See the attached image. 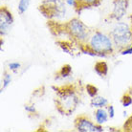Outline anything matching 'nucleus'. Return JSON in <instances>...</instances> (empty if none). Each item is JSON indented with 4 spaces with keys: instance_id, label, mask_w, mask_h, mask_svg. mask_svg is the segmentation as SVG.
Here are the masks:
<instances>
[{
    "instance_id": "20",
    "label": "nucleus",
    "mask_w": 132,
    "mask_h": 132,
    "mask_svg": "<svg viewBox=\"0 0 132 132\" xmlns=\"http://www.w3.org/2000/svg\"><path fill=\"white\" fill-rule=\"evenodd\" d=\"M122 129H123V131L132 132V114L129 116L127 120L125 122L123 126H122Z\"/></svg>"
},
{
    "instance_id": "4",
    "label": "nucleus",
    "mask_w": 132,
    "mask_h": 132,
    "mask_svg": "<svg viewBox=\"0 0 132 132\" xmlns=\"http://www.w3.org/2000/svg\"><path fill=\"white\" fill-rule=\"evenodd\" d=\"M110 36L115 45V49L122 51L132 46V14H129L128 22L119 21L113 26Z\"/></svg>"
},
{
    "instance_id": "17",
    "label": "nucleus",
    "mask_w": 132,
    "mask_h": 132,
    "mask_svg": "<svg viewBox=\"0 0 132 132\" xmlns=\"http://www.w3.org/2000/svg\"><path fill=\"white\" fill-rule=\"evenodd\" d=\"M85 89L90 98L96 97L97 95H98V93H99V88H98L96 85L92 84V83H87L85 85Z\"/></svg>"
},
{
    "instance_id": "15",
    "label": "nucleus",
    "mask_w": 132,
    "mask_h": 132,
    "mask_svg": "<svg viewBox=\"0 0 132 132\" xmlns=\"http://www.w3.org/2000/svg\"><path fill=\"white\" fill-rule=\"evenodd\" d=\"M121 103L123 107H128L132 104V93L130 91H126L121 97Z\"/></svg>"
},
{
    "instance_id": "18",
    "label": "nucleus",
    "mask_w": 132,
    "mask_h": 132,
    "mask_svg": "<svg viewBox=\"0 0 132 132\" xmlns=\"http://www.w3.org/2000/svg\"><path fill=\"white\" fill-rule=\"evenodd\" d=\"M12 79H12V75L9 72L5 71L3 74V78H2V88H1L2 91L10 85L11 82H12Z\"/></svg>"
},
{
    "instance_id": "12",
    "label": "nucleus",
    "mask_w": 132,
    "mask_h": 132,
    "mask_svg": "<svg viewBox=\"0 0 132 132\" xmlns=\"http://www.w3.org/2000/svg\"><path fill=\"white\" fill-rule=\"evenodd\" d=\"M94 116H95V120L96 122L99 125H103L108 121L109 115L108 112L105 109L103 108H97L94 112Z\"/></svg>"
},
{
    "instance_id": "11",
    "label": "nucleus",
    "mask_w": 132,
    "mask_h": 132,
    "mask_svg": "<svg viewBox=\"0 0 132 132\" xmlns=\"http://www.w3.org/2000/svg\"><path fill=\"white\" fill-rule=\"evenodd\" d=\"M94 71L100 77L104 78L107 75V73H108V65H107L106 61H104V60L97 61L95 63V65H94Z\"/></svg>"
},
{
    "instance_id": "13",
    "label": "nucleus",
    "mask_w": 132,
    "mask_h": 132,
    "mask_svg": "<svg viewBox=\"0 0 132 132\" xmlns=\"http://www.w3.org/2000/svg\"><path fill=\"white\" fill-rule=\"evenodd\" d=\"M108 105V101L104 97L97 95L96 97H93L90 101V106L96 107V108H103Z\"/></svg>"
},
{
    "instance_id": "8",
    "label": "nucleus",
    "mask_w": 132,
    "mask_h": 132,
    "mask_svg": "<svg viewBox=\"0 0 132 132\" xmlns=\"http://www.w3.org/2000/svg\"><path fill=\"white\" fill-rule=\"evenodd\" d=\"M130 0H113V10L109 17L111 19L122 20L128 10Z\"/></svg>"
},
{
    "instance_id": "7",
    "label": "nucleus",
    "mask_w": 132,
    "mask_h": 132,
    "mask_svg": "<svg viewBox=\"0 0 132 132\" xmlns=\"http://www.w3.org/2000/svg\"><path fill=\"white\" fill-rule=\"evenodd\" d=\"M14 18L12 12L7 6L0 7V36H4L9 33L11 28L13 26Z\"/></svg>"
},
{
    "instance_id": "9",
    "label": "nucleus",
    "mask_w": 132,
    "mask_h": 132,
    "mask_svg": "<svg viewBox=\"0 0 132 132\" xmlns=\"http://www.w3.org/2000/svg\"><path fill=\"white\" fill-rule=\"evenodd\" d=\"M102 3V0H75L74 10L78 14H80L86 9L98 8Z\"/></svg>"
},
{
    "instance_id": "5",
    "label": "nucleus",
    "mask_w": 132,
    "mask_h": 132,
    "mask_svg": "<svg viewBox=\"0 0 132 132\" xmlns=\"http://www.w3.org/2000/svg\"><path fill=\"white\" fill-rule=\"evenodd\" d=\"M38 11L48 20H57L65 16L66 4L63 0H42Z\"/></svg>"
},
{
    "instance_id": "1",
    "label": "nucleus",
    "mask_w": 132,
    "mask_h": 132,
    "mask_svg": "<svg viewBox=\"0 0 132 132\" xmlns=\"http://www.w3.org/2000/svg\"><path fill=\"white\" fill-rule=\"evenodd\" d=\"M47 26L53 36H65L79 46L87 42L90 36L89 28L78 17H73L64 23H60L56 20H48Z\"/></svg>"
},
{
    "instance_id": "21",
    "label": "nucleus",
    "mask_w": 132,
    "mask_h": 132,
    "mask_svg": "<svg viewBox=\"0 0 132 132\" xmlns=\"http://www.w3.org/2000/svg\"><path fill=\"white\" fill-rule=\"evenodd\" d=\"M20 67H21V64L17 61H13V62L9 63V69L14 73H16L20 69Z\"/></svg>"
},
{
    "instance_id": "6",
    "label": "nucleus",
    "mask_w": 132,
    "mask_h": 132,
    "mask_svg": "<svg viewBox=\"0 0 132 132\" xmlns=\"http://www.w3.org/2000/svg\"><path fill=\"white\" fill-rule=\"evenodd\" d=\"M74 127L79 132H103L104 129L102 125L94 123L88 116L81 114L74 119Z\"/></svg>"
},
{
    "instance_id": "16",
    "label": "nucleus",
    "mask_w": 132,
    "mask_h": 132,
    "mask_svg": "<svg viewBox=\"0 0 132 132\" xmlns=\"http://www.w3.org/2000/svg\"><path fill=\"white\" fill-rule=\"evenodd\" d=\"M30 6V0H19L17 5V10L20 14H24Z\"/></svg>"
},
{
    "instance_id": "3",
    "label": "nucleus",
    "mask_w": 132,
    "mask_h": 132,
    "mask_svg": "<svg viewBox=\"0 0 132 132\" xmlns=\"http://www.w3.org/2000/svg\"><path fill=\"white\" fill-rule=\"evenodd\" d=\"M80 53L91 56L109 57L115 52V45L111 36L95 30L90 35L87 42L79 45Z\"/></svg>"
},
{
    "instance_id": "10",
    "label": "nucleus",
    "mask_w": 132,
    "mask_h": 132,
    "mask_svg": "<svg viewBox=\"0 0 132 132\" xmlns=\"http://www.w3.org/2000/svg\"><path fill=\"white\" fill-rule=\"evenodd\" d=\"M56 43L63 52L69 54V55H72V56H75L76 55L75 53L79 54L80 52L79 45L70 39H57Z\"/></svg>"
},
{
    "instance_id": "14",
    "label": "nucleus",
    "mask_w": 132,
    "mask_h": 132,
    "mask_svg": "<svg viewBox=\"0 0 132 132\" xmlns=\"http://www.w3.org/2000/svg\"><path fill=\"white\" fill-rule=\"evenodd\" d=\"M72 74V66L70 64H64L60 67V69L56 73V79L67 78Z\"/></svg>"
},
{
    "instance_id": "2",
    "label": "nucleus",
    "mask_w": 132,
    "mask_h": 132,
    "mask_svg": "<svg viewBox=\"0 0 132 132\" xmlns=\"http://www.w3.org/2000/svg\"><path fill=\"white\" fill-rule=\"evenodd\" d=\"M52 88L56 92L54 103L56 111L63 116H70L75 112L80 102L78 86L75 83H65L62 85H54Z\"/></svg>"
},
{
    "instance_id": "19",
    "label": "nucleus",
    "mask_w": 132,
    "mask_h": 132,
    "mask_svg": "<svg viewBox=\"0 0 132 132\" xmlns=\"http://www.w3.org/2000/svg\"><path fill=\"white\" fill-rule=\"evenodd\" d=\"M24 109H25V111H26L29 115H33L34 117H35V116H36V117H38V116H39L34 103H27V104H25V105H24Z\"/></svg>"
},
{
    "instance_id": "22",
    "label": "nucleus",
    "mask_w": 132,
    "mask_h": 132,
    "mask_svg": "<svg viewBox=\"0 0 132 132\" xmlns=\"http://www.w3.org/2000/svg\"><path fill=\"white\" fill-rule=\"evenodd\" d=\"M107 112H108L110 119H113L115 117V108H114V106L112 104H108L107 105Z\"/></svg>"
}]
</instances>
